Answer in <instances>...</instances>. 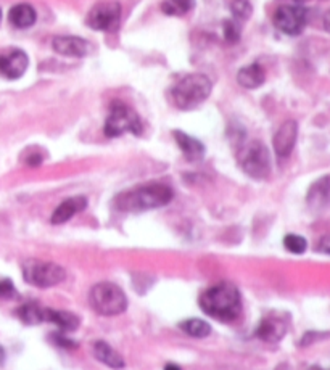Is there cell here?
Here are the masks:
<instances>
[{
    "label": "cell",
    "mask_w": 330,
    "mask_h": 370,
    "mask_svg": "<svg viewBox=\"0 0 330 370\" xmlns=\"http://www.w3.org/2000/svg\"><path fill=\"white\" fill-rule=\"evenodd\" d=\"M200 306L209 317L218 319L221 322H232L242 313L240 293L235 285L223 282L208 288L200 296Z\"/></svg>",
    "instance_id": "cell-1"
},
{
    "label": "cell",
    "mask_w": 330,
    "mask_h": 370,
    "mask_svg": "<svg viewBox=\"0 0 330 370\" xmlns=\"http://www.w3.org/2000/svg\"><path fill=\"white\" fill-rule=\"evenodd\" d=\"M172 200V190L165 184H147L123 192L115 198L116 210L124 213H142L166 206Z\"/></svg>",
    "instance_id": "cell-2"
},
{
    "label": "cell",
    "mask_w": 330,
    "mask_h": 370,
    "mask_svg": "<svg viewBox=\"0 0 330 370\" xmlns=\"http://www.w3.org/2000/svg\"><path fill=\"white\" fill-rule=\"evenodd\" d=\"M213 84L208 76L193 73L182 78L171 90V99L179 110H192L208 99Z\"/></svg>",
    "instance_id": "cell-3"
},
{
    "label": "cell",
    "mask_w": 330,
    "mask_h": 370,
    "mask_svg": "<svg viewBox=\"0 0 330 370\" xmlns=\"http://www.w3.org/2000/svg\"><path fill=\"white\" fill-rule=\"evenodd\" d=\"M89 303L97 314L106 315V317L121 314L128 308V298L124 292L111 282H100L92 287Z\"/></svg>",
    "instance_id": "cell-4"
},
{
    "label": "cell",
    "mask_w": 330,
    "mask_h": 370,
    "mask_svg": "<svg viewBox=\"0 0 330 370\" xmlns=\"http://www.w3.org/2000/svg\"><path fill=\"white\" fill-rule=\"evenodd\" d=\"M240 166L253 179H266L270 174V155L266 145L252 140L240 149Z\"/></svg>",
    "instance_id": "cell-5"
},
{
    "label": "cell",
    "mask_w": 330,
    "mask_h": 370,
    "mask_svg": "<svg viewBox=\"0 0 330 370\" xmlns=\"http://www.w3.org/2000/svg\"><path fill=\"white\" fill-rule=\"evenodd\" d=\"M126 132L139 135L142 132V123H140V118L132 108L116 102L111 107V113L105 123V134L108 137H118V135H123Z\"/></svg>",
    "instance_id": "cell-6"
},
{
    "label": "cell",
    "mask_w": 330,
    "mask_h": 370,
    "mask_svg": "<svg viewBox=\"0 0 330 370\" xmlns=\"http://www.w3.org/2000/svg\"><path fill=\"white\" fill-rule=\"evenodd\" d=\"M25 280L37 288H50L62 284L67 277V272L62 266L53 263H41V261H29L25 264Z\"/></svg>",
    "instance_id": "cell-7"
},
{
    "label": "cell",
    "mask_w": 330,
    "mask_h": 370,
    "mask_svg": "<svg viewBox=\"0 0 330 370\" xmlns=\"http://www.w3.org/2000/svg\"><path fill=\"white\" fill-rule=\"evenodd\" d=\"M274 26L280 32L289 36H298L305 29L308 23V12L303 7H295V5H284L279 7L274 13Z\"/></svg>",
    "instance_id": "cell-8"
},
{
    "label": "cell",
    "mask_w": 330,
    "mask_h": 370,
    "mask_svg": "<svg viewBox=\"0 0 330 370\" xmlns=\"http://www.w3.org/2000/svg\"><path fill=\"white\" fill-rule=\"evenodd\" d=\"M121 5L113 0H105V2L97 4L88 15V25L92 29L108 31L116 28L120 23Z\"/></svg>",
    "instance_id": "cell-9"
},
{
    "label": "cell",
    "mask_w": 330,
    "mask_h": 370,
    "mask_svg": "<svg viewBox=\"0 0 330 370\" xmlns=\"http://www.w3.org/2000/svg\"><path fill=\"white\" fill-rule=\"evenodd\" d=\"M287 327H289V324H287V320L282 317V314L270 313L266 317L261 319V322H259L256 329V335L258 338H261L263 341L277 343L285 336Z\"/></svg>",
    "instance_id": "cell-10"
},
{
    "label": "cell",
    "mask_w": 330,
    "mask_h": 370,
    "mask_svg": "<svg viewBox=\"0 0 330 370\" xmlns=\"http://www.w3.org/2000/svg\"><path fill=\"white\" fill-rule=\"evenodd\" d=\"M29 60L23 50L13 48L0 55V74L8 79H18L28 69Z\"/></svg>",
    "instance_id": "cell-11"
},
{
    "label": "cell",
    "mask_w": 330,
    "mask_h": 370,
    "mask_svg": "<svg viewBox=\"0 0 330 370\" xmlns=\"http://www.w3.org/2000/svg\"><path fill=\"white\" fill-rule=\"evenodd\" d=\"M298 137V124L295 121H285L274 135V150L280 158H287L296 144Z\"/></svg>",
    "instance_id": "cell-12"
},
{
    "label": "cell",
    "mask_w": 330,
    "mask_h": 370,
    "mask_svg": "<svg viewBox=\"0 0 330 370\" xmlns=\"http://www.w3.org/2000/svg\"><path fill=\"white\" fill-rule=\"evenodd\" d=\"M52 47L53 50L60 55L64 57H85L90 50V46L88 41L81 39V37H74V36H58L55 39L52 41Z\"/></svg>",
    "instance_id": "cell-13"
},
{
    "label": "cell",
    "mask_w": 330,
    "mask_h": 370,
    "mask_svg": "<svg viewBox=\"0 0 330 370\" xmlns=\"http://www.w3.org/2000/svg\"><path fill=\"white\" fill-rule=\"evenodd\" d=\"M306 203L312 211H322L330 206V174L311 185L306 195Z\"/></svg>",
    "instance_id": "cell-14"
},
{
    "label": "cell",
    "mask_w": 330,
    "mask_h": 370,
    "mask_svg": "<svg viewBox=\"0 0 330 370\" xmlns=\"http://www.w3.org/2000/svg\"><path fill=\"white\" fill-rule=\"evenodd\" d=\"M85 206H88V198L85 197H73L64 200L63 203L58 205L57 210L53 211L52 224H63V222L69 221L73 216L81 213V211H84Z\"/></svg>",
    "instance_id": "cell-15"
},
{
    "label": "cell",
    "mask_w": 330,
    "mask_h": 370,
    "mask_svg": "<svg viewBox=\"0 0 330 370\" xmlns=\"http://www.w3.org/2000/svg\"><path fill=\"white\" fill-rule=\"evenodd\" d=\"M174 139H176L177 145H179V149L184 153V156H186L188 161L202 160L203 155H205V146L202 142H200V140L181 132V130H176Z\"/></svg>",
    "instance_id": "cell-16"
},
{
    "label": "cell",
    "mask_w": 330,
    "mask_h": 370,
    "mask_svg": "<svg viewBox=\"0 0 330 370\" xmlns=\"http://www.w3.org/2000/svg\"><path fill=\"white\" fill-rule=\"evenodd\" d=\"M237 81H239V84L245 87V89H258V87L263 85L264 81H266V74H264L261 64L253 63L240 69L239 74H237Z\"/></svg>",
    "instance_id": "cell-17"
},
{
    "label": "cell",
    "mask_w": 330,
    "mask_h": 370,
    "mask_svg": "<svg viewBox=\"0 0 330 370\" xmlns=\"http://www.w3.org/2000/svg\"><path fill=\"white\" fill-rule=\"evenodd\" d=\"M36 10L31 7L29 4H18L15 5V7L10 10L8 13V20L10 23H12L15 28H20V29H25V28H29L36 23Z\"/></svg>",
    "instance_id": "cell-18"
},
{
    "label": "cell",
    "mask_w": 330,
    "mask_h": 370,
    "mask_svg": "<svg viewBox=\"0 0 330 370\" xmlns=\"http://www.w3.org/2000/svg\"><path fill=\"white\" fill-rule=\"evenodd\" d=\"M46 322L57 325L62 331H74L79 327V317L68 311L46 309Z\"/></svg>",
    "instance_id": "cell-19"
},
{
    "label": "cell",
    "mask_w": 330,
    "mask_h": 370,
    "mask_svg": "<svg viewBox=\"0 0 330 370\" xmlns=\"http://www.w3.org/2000/svg\"><path fill=\"white\" fill-rule=\"evenodd\" d=\"M94 356L99 359L100 362H104L105 366L111 369H123L124 359L120 352H116L110 345H106L105 341H97L94 345Z\"/></svg>",
    "instance_id": "cell-20"
},
{
    "label": "cell",
    "mask_w": 330,
    "mask_h": 370,
    "mask_svg": "<svg viewBox=\"0 0 330 370\" xmlns=\"http://www.w3.org/2000/svg\"><path fill=\"white\" fill-rule=\"evenodd\" d=\"M179 329L186 335L193 336V338H205V336H208L211 334V325L202 319L182 320L179 324Z\"/></svg>",
    "instance_id": "cell-21"
},
{
    "label": "cell",
    "mask_w": 330,
    "mask_h": 370,
    "mask_svg": "<svg viewBox=\"0 0 330 370\" xmlns=\"http://www.w3.org/2000/svg\"><path fill=\"white\" fill-rule=\"evenodd\" d=\"M18 317L28 325H37L46 322V309L34 303H28L18 309Z\"/></svg>",
    "instance_id": "cell-22"
},
{
    "label": "cell",
    "mask_w": 330,
    "mask_h": 370,
    "mask_svg": "<svg viewBox=\"0 0 330 370\" xmlns=\"http://www.w3.org/2000/svg\"><path fill=\"white\" fill-rule=\"evenodd\" d=\"M195 7V0H167L163 4V12L170 15H186Z\"/></svg>",
    "instance_id": "cell-23"
},
{
    "label": "cell",
    "mask_w": 330,
    "mask_h": 370,
    "mask_svg": "<svg viewBox=\"0 0 330 370\" xmlns=\"http://www.w3.org/2000/svg\"><path fill=\"white\" fill-rule=\"evenodd\" d=\"M284 245H285V248L294 254H303L308 248V242L305 240V238L300 235H294V233H290V235H287L284 238Z\"/></svg>",
    "instance_id": "cell-24"
},
{
    "label": "cell",
    "mask_w": 330,
    "mask_h": 370,
    "mask_svg": "<svg viewBox=\"0 0 330 370\" xmlns=\"http://www.w3.org/2000/svg\"><path fill=\"white\" fill-rule=\"evenodd\" d=\"M232 15H234L235 20L245 21L250 18L252 15V5L248 0H234L232 2Z\"/></svg>",
    "instance_id": "cell-25"
},
{
    "label": "cell",
    "mask_w": 330,
    "mask_h": 370,
    "mask_svg": "<svg viewBox=\"0 0 330 370\" xmlns=\"http://www.w3.org/2000/svg\"><path fill=\"white\" fill-rule=\"evenodd\" d=\"M224 36H226L227 42H231V43L239 42L240 28H239V25H237V21H226L224 23Z\"/></svg>",
    "instance_id": "cell-26"
},
{
    "label": "cell",
    "mask_w": 330,
    "mask_h": 370,
    "mask_svg": "<svg viewBox=\"0 0 330 370\" xmlns=\"http://www.w3.org/2000/svg\"><path fill=\"white\" fill-rule=\"evenodd\" d=\"M16 296V288L13 287L12 280H0V298L12 299Z\"/></svg>",
    "instance_id": "cell-27"
},
{
    "label": "cell",
    "mask_w": 330,
    "mask_h": 370,
    "mask_svg": "<svg viewBox=\"0 0 330 370\" xmlns=\"http://www.w3.org/2000/svg\"><path fill=\"white\" fill-rule=\"evenodd\" d=\"M317 252L319 253H324V254H330V235L327 237H322L321 240L317 243Z\"/></svg>",
    "instance_id": "cell-28"
},
{
    "label": "cell",
    "mask_w": 330,
    "mask_h": 370,
    "mask_svg": "<svg viewBox=\"0 0 330 370\" xmlns=\"http://www.w3.org/2000/svg\"><path fill=\"white\" fill-rule=\"evenodd\" d=\"M324 28H326V31L330 32V10L326 15H324Z\"/></svg>",
    "instance_id": "cell-29"
},
{
    "label": "cell",
    "mask_w": 330,
    "mask_h": 370,
    "mask_svg": "<svg viewBox=\"0 0 330 370\" xmlns=\"http://www.w3.org/2000/svg\"><path fill=\"white\" fill-rule=\"evenodd\" d=\"M165 370H182V369L179 366H176V364H167Z\"/></svg>",
    "instance_id": "cell-30"
},
{
    "label": "cell",
    "mask_w": 330,
    "mask_h": 370,
    "mask_svg": "<svg viewBox=\"0 0 330 370\" xmlns=\"http://www.w3.org/2000/svg\"><path fill=\"white\" fill-rule=\"evenodd\" d=\"M4 359H5V352H4V348L0 346V364L4 362Z\"/></svg>",
    "instance_id": "cell-31"
},
{
    "label": "cell",
    "mask_w": 330,
    "mask_h": 370,
    "mask_svg": "<svg viewBox=\"0 0 330 370\" xmlns=\"http://www.w3.org/2000/svg\"><path fill=\"white\" fill-rule=\"evenodd\" d=\"M294 2H305V0H294Z\"/></svg>",
    "instance_id": "cell-32"
}]
</instances>
